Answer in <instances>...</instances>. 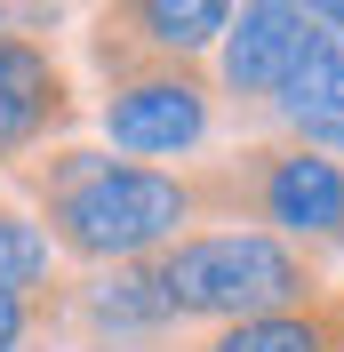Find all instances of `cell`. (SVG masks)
Masks as SVG:
<instances>
[{"label":"cell","instance_id":"obj_1","mask_svg":"<svg viewBox=\"0 0 344 352\" xmlns=\"http://www.w3.org/2000/svg\"><path fill=\"white\" fill-rule=\"evenodd\" d=\"M48 248L80 264H144L160 248L184 241L200 192L176 168H136V160H105V153H56L48 160Z\"/></svg>","mask_w":344,"mask_h":352},{"label":"cell","instance_id":"obj_2","mask_svg":"<svg viewBox=\"0 0 344 352\" xmlns=\"http://www.w3.org/2000/svg\"><path fill=\"white\" fill-rule=\"evenodd\" d=\"M160 305L169 320H264V312H297L321 296V272L304 264V248L272 241L264 224H216V232H184L176 248L152 256Z\"/></svg>","mask_w":344,"mask_h":352},{"label":"cell","instance_id":"obj_3","mask_svg":"<svg viewBox=\"0 0 344 352\" xmlns=\"http://www.w3.org/2000/svg\"><path fill=\"white\" fill-rule=\"evenodd\" d=\"M105 136H112V153H129L136 168L144 160H184L216 136V88L193 65H144L129 80H112Z\"/></svg>","mask_w":344,"mask_h":352},{"label":"cell","instance_id":"obj_4","mask_svg":"<svg viewBox=\"0 0 344 352\" xmlns=\"http://www.w3.org/2000/svg\"><path fill=\"white\" fill-rule=\"evenodd\" d=\"M257 217L272 224V241L304 248V241H344V160L312 153V144H280L257 153Z\"/></svg>","mask_w":344,"mask_h":352},{"label":"cell","instance_id":"obj_5","mask_svg":"<svg viewBox=\"0 0 344 352\" xmlns=\"http://www.w3.org/2000/svg\"><path fill=\"white\" fill-rule=\"evenodd\" d=\"M312 41H321V24H312V8H288V0H257V8H233V24H224V88L233 96H248V104H272L280 88H288V72L312 56Z\"/></svg>","mask_w":344,"mask_h":352},{"label":"cell","instance_id":"obj_6","mask_svg":"<svg viewBox=\"0 0 344 352\" xmlns=\"http://www.w3.org/2000/svg\"><path fill=\"white\" fill-rule=\"evenodd\" d=\"M65 120H72V96H65L56 56L41 41H24V32H0V168H17Z\"/></svg>","mask_w":344,"mask_h":352},{"label":"cell","instance_id":"obj_7","mask_svg":"<svg viewBox=\"0 0 344 352\" xmlns=\"http://www.w3.org/2000/svg\"><path fill=\"white\" fill-rule=\"evenodd\" d=\"M272 112L297 129V144H312V153L344 160V48L328 41V32L312 41V56L288 72V88L272 96Z\"/></svg>","mask_w":344,"mask_h":352},{"label":"cell","instance_id":"obj_8","mask_svg":"<svg viewBox=\"0 0 344 352\" xmlns=\"http://www.w3.org/2000/svg\"><path fill=\"white\" fill-rule=\"evenodd\" d=\"M200 352H344V305L312 296L297 312H264V320H233Z\"/></svg>","mask_w":344,"mask_h":352},{"label":"cell","instance_id":"obj_9","mask_svg":"<svg viewBox=\"0 0 344 352\" xmlns=\"http://www.w3.org/2000/svg\"><path fill=\"white\" fill-rule=\"evenodd\" d=\"M80 312L96 336H152L169 329V305H160V280H152V264H112L96 280L80 288Z\"/></svg>","mask_w":344,"mask_h":352},{"label":"cell","instance_id":"obj_10","mask_svg":"<svg viewBox=\"0 0 344 352\" xmlns=\"http://www.w3.org/2000/svg\"><path fill=\"white\" fill-rule=\"evenodd\" d=\"M129 24L144 32V48L160 65H184V56H200V48L224 41L233 8H224V0H144V8H129Z\"/></svg>","mask_w":344,"mask_h":352},{"label":"cell","instance_id":"obj_11","mask_svg":"<svg viewBox=\"0 0 344 352\" xmlns=\"http://www.w3.org/2000/svg\"><path fill=\"white\" fill-rule=\"evenodd\" d=\"M56 272V248H48V232L24 208H0V296H32V288Z\"/></svg>","mask_w":344,"mask_h":352},{"label":"cell","instance_id":"obj_12","mask_svg":"<svg viewBox=\"0 0 344 352\" xmlns=\"http://www.w3.org/2000/svg\"><path fill=\"white\" fill-rule=\"evenodd\" d=\"M24 336H32V305L0 296V352H24Z\"/></svg>","mask_w":344,"mask_h":352},{"label":"cell","instance_id":"obj_13","mask_svg":"<svg viewBox=\"0 0 344 352\" xmlns=\"http://www.w3.org/2000/svg\"><path fill=\"white\" fill-rule=\"evenodd\" d=\"M312 24H321L328 41H336V48H344V0H328V8H312Z\"/></svg>","mask_w":344,"mask_h":352}]
</instances>
